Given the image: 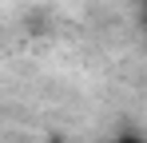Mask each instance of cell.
I'll return each mask as SVG.
<instances>
[{"mask_svg":"<svg viewBox=\"0 0 147 143\" xmlns=\"http://www.w3.org/2000/svg\"><path fill=\"white\" fill-rule=\"evenodd\" d=\"M115 143H143V139H139L135 131H123V135H115Z\"/></svg>","mask_w":147,"mask_h":143,"instance_id":"obj_1","label":"cell"},{"mask_svg":"<svg viewBox=\"0 0 147 143\" xmlns=\"http://www.w3.org/2000/svg\"><path fill=\"white\" fill-rule=\"evenodd\" d=\"M48 143H64V139H60V135H52V139H48Z\"/></svg>","mask_w":147,"mask_h":143,"instance_id":"obj_2","label":"cell"}]
</instances>
